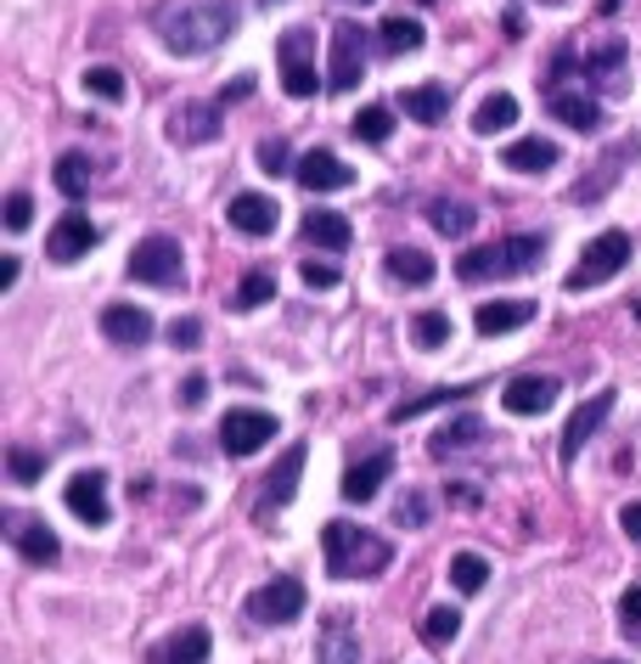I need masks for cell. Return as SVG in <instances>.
<instances>
[{
  "mask_svg": "<svg viewBox=\"0 0 641 664\" xmlns=\"http://www.w3.org/2000/svg\"><path fill=\"white\" fill-rule=\"evenodd\" d=\"M209 648H214L209 625H181L175 637H163V642L147 653V664H202V659H209Z\"/></svg>",
  "mask_w": 641,
  "mask_h": 664,
  "instance_id": "7402d4cb",
  "label": "cell"
},
{
  "mask_svg": "<svg viewBox=\"0 0 641 664\" xmlns=\"http://www.w3.org/2000/svg\"><path fill=\"white\" fill-rule=\"evenodd\" d=\"M585 664H619V659H585Z\"/></svg>",
  "mask_w": 641,
  "mask_h": 664,
  "instance_id": "9f6ffc18",
  "label": "cell"
},
{
  "mask_svg": "<svg viewBox=\"0 0 641 664\" xmlns=\"http://www.w3.org/2000/svg\"><path fill=\"white\" fill-rule=\"evenodd\" d=\"M636 158H641V136H625V142H614V147H607V152L591 163V170H585L580 181H574V204H580V209L602 204V197H607V192H614V186L625 181V170H630Z\"/></svg>",
  "mask_w": 641,
  "mask_h": 664,
  "instance_id": "5b68a950",
  "label": "cell"
},
{
  "mask_svg": "<svg viewBox=\"0 0 641 664\" xmlns=\"http://www.w3.org/2000/svg\"><path fill=\"white\" fill-rule=\"evenodd\" d=\"M276 62H282V85L287 96H316V28H287L276 40Z\"/></svg>",
  "mask_w": 641,
  "mask_h": 664,
  "instance_id": "52a82bcc",
  "label": "cell"
},
{
  "mask_svg": "<svg viewBox=\"0 0 641 664\" xmlns=\"http://www.w3.org/2000/svg\"><path fill=\"white\" fill-rule=\"evenodd\" d=\"M259 7H282V0H259Z\"/></svg>",
  "mask_w": 641,
  "mask_h": 664,
  "instance_id": "6f0895ef",
  "label": "cell"
},
{
  "mask_svg": "<svg viewBox=\"0 0 641 664\" xmlns=\"http://www.w3.org/2000/svg\"><path fill=\"white\" fill-rule=\"evenodd\" d=\"M85 90H90V96H101V102H124V74H119V69H108V62H96V69L85 74Z\"/></svg>",
  "mask_w": 641,
  "mask_h": 664,
  "instance_id": "7bdbcfd3",
  "label": "cell"
},
{
  "mask_svg": "<svg viewBox=\"0 0 641 664\" xmlns=\"http://www.w3.org/2000/svg\"><path fill=\"white\" fill-rule=\"evenodd\" d=\"M28 220H34V197H28V192H12V197H7V225L23 231Z\"/></svg>",
  "mask_w": 641,
  "mask_h": 664,
  "instance_id": "681fc988",
  "label": "cell"
},
{
  "mask_svg": "<svg viewBox=\"0 0 641 664\" xmlns=\"http://www.w3.org/2000/svg\"><path fill=\"white\" fill-rule=\"evenodd\" d=\"M501 28H506V35L518 40V35H523V12H506V17H501Z\"/></svg>",
  "mask_w": 641,
  "mask_h": 664,
  "instance_id": "db71d44e",
  "label": "cell"
},
{
  "mask_svg": "<svg viewBox=\"0 0 641 664\" xmlns=\"http://www.w3.org/2000/svg\"><path fill=\"white\" fill-rule=\"evenodd\" d=\"M7 474H12L17 484L46 479V451H34V445H7Z\"/></svg>",
  "mask_w": 641,
  "mask_h": 664,
  "instance_id": "b9f144b4",
  "label": "cell"
},
{
  "mask_svg": "<svg viewBox=\"0 0 641 664\" xmlns=\"http://www.w3.org/2000/svg\"><path fill=\"white\" fill-rule=\"evenodd\" d=\"M360 79H366V28H360V23H332L326 85H332V90H355Z\"/></svg>",
  "mask_w": 641,
  "mask_h": 664,
  "instance_id": "30bf717a",
  "label": "cell"
},
{
  "mask_svg": "<svg viewBox=\"0 0 641 664\" xmlns=\"http://www.w3.org/2000/svg\"><path fill=\"white\" fill-rule=\"evenodd\" d=\"M101 332H108V344L135 349V344L152 339V316L141 305H108V310H101Z\"/></svg>",
  "mask_w": 641,
  "mask_h": 664,
  "instance_id": "cb8c5ba5",
  "label": "cell"
},
{
  "mask_svg": "<svg viewBox=\"0 0 641 664\" xmlns=\"http://www.w3.org/2000/svg\"><path fill=\"white\" fill-rule=\"evenodd\" d=\"M394 474V451L389 445H378V451H371L366 462H349V474H344V484H337V490H344V502H371V495H378L383 490V479Z\"/></svg>",
  "mask_w": 641,
  "mask_h": 664,
  "instance_id": "d6986e66",
  "label": "cell"
},
{
  "mask_svg": "<svg viewBox=\"0 0 641 664\" xmlns=\"http://www.w3.org/2000/svg\"><path fill=\"white\" fill-rule=\"evenodd\" d=\"M243 96H254V79H248V74L236 79V85H225V96H220V102H243Z\"/></svg>",
  "mask_w": 641,
  "mask_h": 664,
  "instance_id": "f5cc1de1",
  "label": "cell"
},
{
  "mask_svg": "<svg viewBox=\"0 0 641 664\" xmlns=\"http://www.w3.org/2000/svg\"><path fill=\"white\" fill-rule=\"evenodd\" d=\"M304 608H310V591H304L298 575H276L270 586H259V591L248 597V614H254L259 625H293Z\"/></svg>",
  "mask_w": 641,
  "mask_h": 664,
  "instance_id": "ba28073f",
  "label": "cell"
},
{
  "mask_svg": "<svg viewBox=\"0 0 641 664\" xmlns=\"http://www.w3.org/2000/svg\"><path fill=\"white\" fill-rule=\"evenodd\" d=\"M62 502H67V513L85 518L90 529H96V524H108V518H113V502H108V474H96V468L74 474V479H67V490H62Z\"/></svg>",
  "mask_w": 641,
  "mask_h": 664,
  "instance_id": "7c38bea8",
  "label": "cell"
},
{
  "mask_svg": "<svg viewBox=\"0 0 641 664\" xmlns=\"http://www.w3.org/2000/svg\"><path fill=\"white\" fill-rule=\"evenodd\" d=\"M231 35H236V7L231 0H192V7L158 12V40L175 57H202V51H214Z\"/></svg>",
  "mask_w": 641,
  "mask_h": 664,
  "instance_id": "6da1fadb",
  "label": "cell"
},
{
  "mask_svg": "<svg viewBox=\"0 0 641 664\" xmlns=\"http://www.w3.org/2000/svg\"><path fill=\"white\" fill-rule=\"evenodd\" d=\"M534 321V305L529 298H490V305H479V316H472V327L484 332V339H501V332H518Z\"/></svg>",
  "mask_w": 641,
  "mask_h": 664,
  "instance_id": "d4e9b609",
  "label": "cell"
},
{
  "mask_svg": "<svg viewBox=\"0 0 641 664\" xmlns=\"http://www.w3.org/2000/svg\"><path fill=\"white\" fill-rule=\"evenodd\" d=\"M169 344H175V349H197L202 344V321L197 316H175V321H169Z\"/></svg>",
  "mask_w": 641,
  "mask_h": 664,
  "instance_id": "bcb514c9",
  "label": "cell"
},
{
  "mask_svg": "<svg viewBox=\"0 0 641 664\" xmlns=\"http://www.w3.org/2000/svg\"><path fill=\"white\" fill-rule=\"evenodd\" d=\"M596 12H602V17H614V12H619V0H596Z\"/></svg>",
  "mask_w": 641,
  "mask_h": 664,
  "instance_id": "11a10c76",
  "label": "cell"
},
{
  "mask_svg": "<svg viewBox=\"0 0 641 664\" xmlns=\"http://www.w3.org/2000/svg\"><path fill=\"white\" fill-rule=\"evenodd\" d=\"M349 130H355V142L383 147V142L394 136V113H389L383 102H371V108H360V113H355V124H349Z\"/></svg>",
  "mask_w": 641,
  "mask_h": 664,
  "instance_id": "8d00e7d4",
  "label": "cell"
},
{
  "mask_svg": "<svg viewBox=\"0 0 641 664\" xmlns=\"http://www.w3.org/2000/svg\"><path fill=\"white\" fill-rule=\"evenodd\" d=\"M220 130H225V102H186L175 119H169V142L202 147V142H214Z\"/></svg>",
  "mask_w": 641,
  "mask_h": 664,
  "instance_id": "e0dca14e",
  "label": "cell"
},
{
  "mask_svg": "<svg viewBox=\"0 0 641 664\" xmlns=\"http://www.w3.org/2000/svg\"><path fill=\"white\" fill-rule=\"evenodd\" d=\"M225 214H231V225L243 231V237H270V231H276V220H282L276 197H264V192H236Z\"/></svg>",
  "mask_w": 641,
  "mask_h": 664,
  "instance_id": "ffe728a7",
  "label": "cell"
},
{
  "mask_svg": "<svg viewBox=\"0 0 641 664\" xmlns=\"http://www.w3.org/2000/svg\"><path fill=\"white\" fill-rule=\"evenodd\" d=\"M394 518H399V524H411V529L428 524V495H422V490H405V495H399V507H394Z\"/></svg>",
  "mask_w": 641,
  "mask_h": 664,
  "instance_id": "7dc6e473",
  "label": "cell"
},
{
  "mask_svg": "<svg viewBox=\"0 0 641 664\" xmlns=\"http://www.w3.org/2000/svg\"><path fill=\"white\" fill-rule=\"evenodd\" d=\"M298 276H304V287H337V265H326V259H304V265H298Z\"/></svg>",
  "mask_w": 641,
  "mask_h": 664,
  "instance_id": "c3c4849f",
  "label": "cell"
},
{
  "mask_svg": "<svg viewBox=\"0 0 641 664\" xmlns=\"http://www.w3.org/2000/svg\"><path fill=\"white\" fill-rule=\"evenodd\" d=\"M383 271H389L394 282H405V287H428V282H433V259H428L422 248H389V254H383Z\"/></svg>",
  "mask_w": 641,
  "mask_h": 664,
  "instance_id": "4dcf8cb0",
  "label": "cell"
},
{
  "mask_svg": "<svg viewBox=\"0 0 641 664\" xmlns=\"http://www.w3.org/2000/svg\"><path fill=\"white\" fill-rule=\"evenodd\" d=\"M259 170H264V175H287V170H293V163H287V142H282V136L259 142Z\"/></svg>",
  "mask_w": 641,
  "mask_h": 664,
  "instance_id": "f6af8a7d",
  "label": "cell"
},
{
  "mask_svg": "<svg viewBox=\"0 0 641 664\" xmlns=\"http://www.w3.org/2000/svg\"><path fill=\"white\" fill-rule=\"evenodd\" d=\"M399 113L417 119V124H445L451 119V90L445 85H411V90H399Z\"/></svg>",
  "mask_w": 641,
  "mask_h": 664,
  "instance_id": "484cf974",
  "label": "cell"
},
{
  "mask_svg": "<svg viewBox=\"0 0 641 664\" xmlns=\"http://www.w3.org/2000/svg\"><path fill=\"white\" fill-rule=\"evenodd\" d=\"M202 401H209V378H202V372H192V378L181 383V406H186V411H197Z\"/></svg>",
  "mask_w": 641,
  "mask_h": 664,
  "instance_id": "f907efd6",
  "label": "cell"
},
{
  "mask_svg": "<svg viewBox=\"0 0 641 664\" xmlns=\"http://www.w3.org/2000/svg\"><path fill=\"white\" fill-rule=\"evenodd\" d=\"M557 378H513L501 389V406L513 411V417H540V411H552L557 406Z\"/></svg>",
  "mask_w": 641,
  "mask_h": 664,
  "instance_id": "44dd1931",
  "label": "cell"
},
{
  "mask_svg": "<svg viewBox=\"0 0 641 664\" xmlns=\"http://www.w3.org/2000/svg\"><path fill=\"white\" fill-rule=\"evenodd\" d=\"M451 332H456V327H451L445 310H422V316L411 321V339H417L422 349H445V344H451Z\"/></svg>",
  "mask_w": 641,
  "mask_h": 664,
  "instance_id": "60d3db41",
  "label": "cell"
},
{
  "mask_svg": "<svg viewBox=\"0 0 641 664\" xmlns=\"http://www.w3.org/2000/svg\"><path fill=\"white\" fill-rule=\"evenodd\" d=\"M90 175H96V170H90V158H85V152H62V158H57V170H51L57 192H62V197H74V204L90 192Z\"/></svg>",
  "mask_w": 641,
  "mask_h": 664,
  "instance_id": "836d02e7",
  "label": "cell"
},
{
  "mask_svg": "<svg viewBox=\"0 0 641 664\" xmlns=\"http://www.w3.org/2000/svg\"><path fill=\"white\" fill-rule=\"evenodd\" d=\"M625 265H630V237H625V231H602V237L585 248V259L563 276V287H568V293L602 287V282H614V276L625 271Z\"/></svg>",
  "mask_w": 641,
  "mask_h": 664,
  "instance_id": "277c9868",
  "label": "cell"
},
{
  "mask_svg": "<svg viewBox=\"0 0 641 664\" xmlns=\"http://www.w3.org/2000/svg\"><path fill=\"white\" fill-rule=\"evenodd\" d=\"M316 664H360V630L349 608H326L321 637H316Z\"/></svg>",
  "mask_w": 641,
  "mask_h": 664,
  "instance_id": "5bb4252c",
  "label": "cell"
},
{
  "mask_svg": "<svg viewBox=\"0 0 641 664\" xmlns=\"http://www.w3.org/2000/svg\"><path fill=\"white\" fill-rule=\"evenodd\" d=\"M321 552H326V575L337 580H371L394 563V546L383 536H371L360 524H337V518L321 529Z\"/></svg>",
  "mask_w": 641,
  "mask_h": 664,
  "instance_id": "7a4b0ae2",
  "label": "cell"
},
{
  "mask_svg": "<svg viewBox=\"0 0 641 664\" xmlns=\"http://www.w3.org/2000/svg\"><path fill=\"white\" fill-rule=\"evenodd\" d=\"M349 7H371V0H349Z\"/></svg>",
  "mask_w": 641,
  "mask_h": 664,
  "instance_id": "680465c9",
  "label": "cell"
},
{
  "mask_svg": "<svg viewBox=\"0 0 641 664\" xmlns=\"http://www.w3.org/2000/svg\"><path fill=\"white\" fill-rule=\"evenodd\" d=\"M0 524H7V541L17 546V557H23V563H40V569H46V563H57V557H62V541L51 536V529H46L40 518H28V513H7Z\"/></svg>",
  "mask_w": 641,
  "mask_h": 664,
  "instance_id": "4fadbf2b",
  "label": "cell"
},
{
  "mask_svg": "<svg viewBox=\"0 0 641 664\" xmlns=\"http://www.w3.org/2000/svg\"><path fill=\"white\" fill-rule=\"evenodd\" d=\"M422 40H428V35H422V23H417V17H405V12L389 17V23L378 28L383 57H411V51H422Z\"/></svg>",
  "mask_w": 641,
  "mask_h": 664,
  "instance_id": "1f68e13d",
  "label": "cell"
},
{
  "mask_svg": "<svg viewBox=\"0 0 641 664\" xmlns=\"http://www.w3.org/2000/svg\"><path fill=\"white\" fill-rule=\"evenodd\" d=\"M484 580H490V563H484L479 552H456V557H451V586H456V591L472 597V591H484Z\"/></svg>",
  "mask_w": 641,
  "mask_h": 664,
  "instance_id": "f35d334b",
  "label": "cell"
},
{
  "mask_svg": "<svg viewBox=\"0 0 641 664\" xmlns=\"http://www.w3.org/2000/svg\"><path fill=\"white\" fill-rule=\"evenodd\" d=\"M467 394H479V383H456V389H428V394H411V401H399V406L389 411V422H411V417H422V411H439V406L467 401Z\"/></svg>",
  "mask_w": 641,
  "mask_h": 664,
  "instance_id": "f546056e",
  "label": "cell"
},
{
  "mask_svg": "<svg viewBox=\"0 0 641 664\" xmlns=\"http://www.w3.org/2000/svg\"><path fill=\"white\" fill-rule=\"evenodd\" d=\"M428 220H433L439 237H467V231L479 225V209H467V204H451V197H439V204L428 209Z\"/></svg>",
  "mask_w": 641,
  "mask_h": 664,
  "instance_id": "d590c367",
  "label": "cell"
},
{
  "mask_svg": "<svg viewBox=\"0 0 641 664\" xmlns=\"http://www.w3.org/2000/svg\"><path fill=\"white\" fill-rule=\"evenodd\" d=\"M552 7H557V0H552Z\"/></svg>",
  "mask_w": 641,
  "mask_h": 664,
  "instance_id": "91938a15",
  "label": "cell"
},
{
  "mask_svg": "<svg viewBox=\"0 0 641 664\" xmlns=\"http://www.w3.org/2000/svg\"><path fill=\"white\" fill-rule=\"evenodd\" d=\"M619 630H625V642L641 648V586H630V591L619 597Z\"/></svg>",
  "mask_w": 641,
  "mask_h": 664,
  "instance_id": "ee69618b",
  "label": "cell"
},
{
  "mask_svg": "<svg viewBox=\"0 0 641 664\" xmlns=\"http://www.w3.org/2000/svg\"><path fill=\"white\" fill-rule=\"evenodd\" d=\"M276 434H282V428H276V417H270V411L236 406V411H225V422H220V451H225V456H254V451H264Z\"/></svg>",
  "mask_w": 641,
  "mask_h": 664,
  "instance_id": "9c48e42d",
  "label": "cell"
},
{
  "mask_svg": "<svg viewBox=\"0 0 641 664\" xmlns=\"http://www.w3.org/2000/svg\"><path fill=\"white\" fill-rule=\"evenodd\" d=\"M293 175H298V186L304 192H344V186H355V170L337 152H326V147H310L298 163H293Z\"/></svg>",
  "mask_w": 641,
  "mask_h": 664,
  "instance_id": "2e32d148",
  "label": "cell"
},
{
  "mask_svg": "<svg viewBox=\"0 0 641 664\" xmlns=\"http://www.w3.org/2000/svg\"><path fill=\"white\" fill-rule=\"evenodd\" d=\"M614 401H619V394H614V389H602V394H591V401H585L580 411L568 417V428H563V445H557L563 468H568V462H574V456H580V451L596 440V428L607 422V411H614Z\"/></svg>",
  "mask_w": 641,
  "mask_h": 664,
  "instance_id": "8fae6325",
  "label": "cell"
},
{
  "mask_svg": "<svg viewBox=\"0 0 641 664\" xmlns=\"http://www.w3.org/2000/svg\"><path fill=\"white\" fill-rule=\"evenodd\" d=\"M101 243V231L79 214V209H67L57 225H51V237H46V254L57 259V265H74V259H85L90 248Z\"/></svg>",
  "mask_w": 641,
  "mask_h": 664,
  "instance_id": "ac0fdd59",
  "label": "cell"
},
{
  "mask_svg": "<svg viewBox=\"0 0 641 664\" xmlns=\"http://www.w3.org/2000/svg\"><path fill=\"white\" fill-rule=\"evenodd\" d=\"M422 637H428L433 648H451V642L461 637V614H456L451 603H439V608H428V614H422Z\"/></svg>",
  "mask_w": 641,
  "mask_h": 664,
  "instance_id": "74e56055",
  "label": "cell"
},
{
  "mask_svg": "<svg viewBox=\"0 0 641 664\" xmlns=\"http://www.w3.org/2000/svg\"><path fill=\"white\" fill-rule=\"evenodd\" d=\"M479 440H484V422H479V417H456V422H445V428H439V434L428 440V451L445 462V456H456V451H467V445H479Z\"/></svg>",
  "mask_w": 641,
  "mask_h": 664,
  "instance_id": "d6a6232c",
  "label": "cell"
},
{
  "mask_svg": "<svg viewBox=\"0 0 641 664\" xmlns=\"http://www.w3.org/2000/svg\"><path fill=\"white\" fill-rule=\"evenodd\" d=\"M574 62H580V79H596V85H607V79H614V74L625 69V40L614 35V40H602V46H585V51L574 57Z\"/></svg>",
  "mask_w": 641,
  "mask_h": 664,
  "instance_id": "f1b7e54d",
  "label": "cell"
},
{
  "mask_svg": "<svg viewBox=\"0 0 641 664\" xmlns=\"http://www.w3.org/2000/svg\"><path fill=\"white\" fill-rule=\"evenodd\" d=\"M349 237H355V231H349V220H344V214H332V209H310V214H304V243H310V248L344 254V248H349Z\"/></svg>",
  "mask_w": 641,
  "mask_h": 664,
  "instance_id": "4316f807",
  "label": "cell"
},
{
  "mask_svg": "<svg viewBox=\"0 0 641 664\" xmlns=\"http://www.w3.org/2000/svg\"><path fill=\"white\" fill-rule=\"evenodd\" d=\"M513 124H518V102H513L506 90L484 96L479 113H472V130H479V136H495V130H513Z\"/></svg>",
  "mask_w": 641,
  "mask_h": 664,
  "instance_id": "e575fe53",
  "label": "cell"
},
{
  "mask_svg": "<svg viewBox=\"0 0 641 664\" xmlns=\"http://www.w3.org/2000/svg\"><path fill=\"white\" fill-rule=\"evenodd\" d=\"M546 108H552V119H563L568 130H602V108H596V96H585V90H568V85H552L546 90Z\"/></svg>",
  "mask_w": 641,
  "mask_h": 664,
  "instance_id": "603a6c76",
  "label": "cell"
},
{
  "mask_svg": "<svg viewBox=\"0 0 641 664\" xmlns=\"http://www.w3.org/2000/svg\"><path fill=\"white\" fill-rule=\"evenodd\" d=\"M264 298H276V271L254 265V271L243 276V287H236V310H259Z\"/></svg>",
  "mask_w": 641,
  "mask_h": 664,
  "instance_id": "ab89813d",
  "label": "cell"
},
{
  "mask_svg": "<svg viewBox=\"0 0 641 664\" xmlns=\"http://www.w3.org/2000/svg\"><path fill=\"white\" fill-rule=\"evenodd\" d=\"M501 163H513L518 175H546L552 163H557V142H546V136H523V142L506 147Z\"/></svg>",
  "mask_w": 641,
  "mask_h": 664,
  "instance_id": "83f0119b",
  "label": "cell"
},
{
  "mask_svg": "<svg viewBox=\"0 0 641 664\" xmlns=\"http://www.w3.org/2000/svg\"><path fill=\"white\" fill-rule=\"evenodd\" d=\"M540 254H546V237H534V231H523V237H501V243H484L456 259V276L461 282H506V276H523L540 265Z\"/></svg>",
  "mask_w": 641,
  "mask_h": 664,
  "instance_id": "3957f363",
  "label": "cell"
},
{
  "mask_svg": "<svg viewBox=\"0 0 641 664\" xmlns=\"http://www.w3.org/2000/svg\"><path fill=\"white\" fill-rule=\"evenodd\" d=\"M130 276H135V282H147V287H181V282H186L181 243H175V237H147V243H135V254H130Z\"/></svg>",
  "mask_w": 641,
  "mask_h": 664,
  "instance_id": "8992f818",
  "label": "cell"
},
{
  "mask_svg": "<svg viewBox=\"0 0 641 664\" xmlns=\"http://www.w3.org/2000/svg\"><path fill=\"white\" fill-rule=\"evenodd\" d=\"M304 456H310V445L304 440H293L287 451H282V462L264 474V495H259V518H270L276 507H287L293 495H298V474H304Z\"/></svg>",
  "mask_w": 641,
  "mask_h": 664,
  "instance_id": "9a60e30c",
  "label": "cell"
},
{
  "mask_svg": "<svg viewBox=\"0 0 641 664\" xmlns=\"http://www.w3.org/2000/svg\"><path fill=\"white\" fill-rule=\"evenodd\" d=\"M619 529H625V536H630V541L641 546V502H630V507L619 513Z\"/></svg>",
  "mask_w": 641,
  "mask_h": 664,
  "instance_id": "816d5d0a",
  "label": "cell"
}]
</instances>
